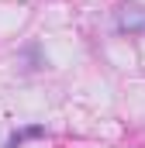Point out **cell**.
Returning a JSON list of instances; mask_svg holds the SVG:
<instances>
[{"label": "cell", "instance_id": "7a4b0ae2", "mask_svg": "<svg viewBox=\"0 0 145 148\" xmlns=\"http://www.w3.org/2000/svg\"><path fill=\"white\" fill-rule=\"evenodd\" d=\"M41 134H45V127H24V131H17V134L7 141V148H17L21 141H28V138H41Z\"/></svg>", "mask_w": 145, "mask_h": 148}, {"label": "cell", "instance_id": "6da1fadb", "mask_svg": "<svg viewBox=\"0 0 145 148\" xmlns=\"http://www.w3.org/2000/svg\"><path fill=\"white\" fill-rule=\"evenodd\" d=\"M117 28H121V31H131V35L145 31V10L135 7V3L121 7V10H117Z\"/></svg>", "mask_w": 145, "mask_h": 148}]
</instances>
